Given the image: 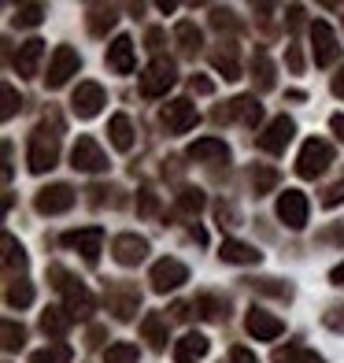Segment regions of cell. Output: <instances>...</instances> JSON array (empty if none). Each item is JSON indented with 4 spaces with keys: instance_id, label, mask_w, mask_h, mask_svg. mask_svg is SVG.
Listing matches in <instances>:
<instances>
[{
    "instance_id": "obj_1",
    "label": "cell",
    "mask_w": 344,
    "mask_h": 363,
    "mask_svg": "<svg viewBox=\"0 0 344 363\" xmlns=\"http://www.w3.org/2000/svg\"><path fill=\"white\" fill-rule=\"evenodd\" d=\"M56 156H59V134H48V123H41V130L30 141V171L34 174H45L56 167Z\"/></svg>"
},
{
    "instance_id": "obj_2",
    "label": "cell",
    "mask_w": 344,
    "mask_h": 363,
    "mask_svg": "<svg viewBox=\"0 0 344 363\" xmlns=\"http://www.w3.org/2000/svg\"><path fill=\"white\" fill-rule=\"evenodd\" d=\"M326 163H333V145H330V141H322V138L304 141L300 160H297L300 178H315V174H322V171H326Z\"/></svg>"
},
{
    "instance_id": "obj_3",
    "label": "cell",
    "mask_w": 344,
    "mask_h": 363,
    "mask_svg": "<svg viewBox=\"0 0 344 363\" xmlns=\"http://www.w3.org/2000/svg\"><path fill=\"white\" fill-rule=\"evenodd\" d=\"M174 86V63L171 60H152L149 71L141 74V96H163Z\"/></svg>"
},
{
    "instance_id": "obj_4",
    "label": "cell",
    "mask_w": 344,
    "mask_h": 363,
    "mask_svg": "<svg viewBox=\"0 0 344 363\" xmlns=\"http://www.w3.org/2000/svg\"><path fill=\"white\" fill-rule=\"evenodd\" d=\"M78 67H81L78 52H74L71 45H59L56 52H52V63H48V74H45V78H48V86L59 89V86H63V82H67L71 74H78Z\"/></svg>"
},
{
    "instance_id": "obj_5",
    "label": "cell",
    "mask_w": 344,
    "mask_h": 363,
    "mask_svg": "<svg viewBox=\"0 0 344 363\" xmlns=\"http://www.w3.org/2000/svg\"><path fill=\"white\" fill-rule=\"evenodd\" d=\"M292 134H297V123L289 119V115H277V119L267 126V134H259L256 138V145L263 148V152H285V145L292 141Z\"/></svg>"
},
{
    "instance_id": "obj_6",
    "label": "cell",
    "mask_w": 344,
    "mask_h": 363,
    "mask_svg": "<svg viewBox=\"0 0 344 363\" xmlns=\"http://www.w3.org/2000/svg\"><path fill=\"white\" fill-rule=\"evenodd\" d=\"M182 282H189V267L182 259H159L156 267H152V289L156 293H171L178 289Z\"/></svg>"
},
{
    "instance_id": "obj_7",
    "label": "cell",
    "mask_w": 344,
    "mask_h": 363,
    "mask_svg": "<svg viewBox=\"0 0 344 363\" xmlns=\"http://www.w3.org/2000/svg\"><path fill=\"white\" fill-rule=\"evenodd\" d=\"M71 167L74 171H104L108 167V156L101 152V145L93 138H78L71 148Z\"/></svg>"
},
{
    "instance_id": "obj_8",
    "label": "cell",
    "mask_w": 344,
    "mask_h": 363,
    "mask_svg": "<svg viewBox=\"0 0 344 363\" xmlns=\"http://www.w3.org/2000/svg\"><path fill=\"white\" fill-rule=\"evenodd\" d=\"M277 219H282L289 230H300L307 223V196L300 189H285L282 201H277Z\"/></svg>"
},
{
    "instance_id": "obj_9",
    "label": "cell",
    "mask_w": 344,
    "mask_h": 363,
    "mask_svg": "<svg viewBox=\"0 0 344 363\" xmlns=\"http://www.w3.org/2000/svg\"><path fill=\"white\" fill-rule=\"evenodd\" d=\"M71 108H74L78 119H93V115H101V108H104V89L96 86V82H81V86L74 89V96H71Z\"/></svg>"
},
{
    "instance_id": "obj_10",
    "label": "cell",
    "mask_w": 344,
    "mask_h": 363,
    "mask_svg": "<svg viewBox=\"0 0 344 363\" xmlns=\"http://www.w3.org/2000/svg\"><path fill=\"white\" fill-rule=\"evenodd\" d=\"M200 123V115H196V104L193 101H171L163 108V126L171 130V134H185Z\"/></svg>"
},
{
    "instance_id": "obj_11",
    "label": "cell",
    "mask_w": 344,
    "mask_h": 363,
    "mask_svg": "<svg viewBox=\"0 0 344 363\" xmlns=\"http://www.w3.org/2000/svg\"><path fill=\"white\" fill-rule=\"evenodd\" d=\"M63 245L67 249H78L89 263L101 256V245H104V230L101 226H89V230H71V234H63Z\"/></svg>"
},
{
    "instance_id": "obj_12",
    "label": "cell",
    "mask_w": 344,
    "mask_h": 363,
    "mask_svg": "<svg viewBox=\"0 0 344 363\" xmlns=\"http://www.w3.org/2000/svg\"><path fill=\"white\" fill-rule=\"evenodd\" d=\"M34 204H38L41 216H59V211H67L74 204V189L71 186H48V189L38 193Z\"/></svg>"
},
{
    "instance_id": "obj_13",
    "label": "cell",
    "mask_w": 344,
    "mask_h": 363,
    "mask_svg": "<svg viewBox=\"0 0 344 363\" xmlns=\"http://www.w3.org/2000/svg\"><path fill=\"white\" fill-rule=\"evenodd\" d=\"M311 41H315V63L319 67H326V63L337 60V34L330 30V23H315L311 26Z\"/></svg>"
},
{
    "instance_id": "obj_14",
    "label": "cell",
    "mask_w": 344,
    "mask_h": 363,
    "mask_svg": "<svg viewBox=\"0 0 344 363\" xmlns=\"http://www.w3.org/2000/svg\"><path fill=\"white\" fill-rule=\"evenodd\" d=\"M244 326H248V334H252L256 341H274V337L285 330V323L274 319V315H267L263 308H252V311H248V323H244Z\"/></svg>"
},
{
    "instance_id": "obj_15",
    "label": "cell",
    "mask_w": 344,
    "mask_h": 363,
    "mask_svg": "<svg viewBox=\"0 0 344 363\" xmlns=\"http://www.w3.org/2000/svg\"><path fill=\"white\" fill-rule=\"evenodd\" d=\"M115 259L122 263V267H134V263L144 259V252H149V241L137 238V234H122V238H115Z\"/></svg>"
},
{
    "instance_id": "obj_16",
    "label": "cell",
    "mask_w": 344,
    "mask_h": 363,
    "mask_svg": "<svg viewBox=\"0 0 344 363\" xmlns=\"http://www.w3.org/2000/svg\"><path fill=\"white\" fill-rule=\"evenodd\" d=\"M219 119H241L244 126H256L263 119V108H259L256 96H237V101H229L226 111H219Z\"/></svg>"
},
{
    "instance_id": "obj_17",
    "label": "cell",
    "mask_w": 344,
    "mask_h": 363,
    "mask_svg": "<svg viewBox=\"0 0 344 363\" xmlns=\"http://www.w3.org/2000/svg\"><path fill=\"white\" fill-rule=\"evenodd\" d=\"M108 67L119 71V74L134 71V41H130V38H115L108 45Z\"/></svg>"
},
{
    "instance_id": "obj_18",
    "label": "cell",
    "mask_w": 344,
    "mask_h": 363,
    "mask_svg": "<svg viewBox=\"0 0 344 363\" xmlns=\"http://www.w3.org/2000/svg\"><path fill=\"white\" fill-rule=\"evenodd\" d=\"M63 296H67V311H71V319H86V315H93V296H89V289L86 286H78L74 278L67 286H63Z\"/></svg>"
},
{
    "instance_id": "obj_19",
    "label": "cell",
    "mask_w": 344,
    "mask_h": 363,
    "mask_svg": "<svg viewBox=\"0 0 344 363\" xmlns=\"http://www.w3.org/2000/svg\"><path fill=\"white\" fill-rule=\"evenodd\" d=\"M189 160H196V163H204V160L226 163V160H229V148H226V141H219V138H200V141L189 145Z\"/></svg>"
},
{
    "instance_id": "obj_20",
    "label": "cell",
    "mask_w": 344,
    "mask_h": 363,
    "mask_svg": "<svg viewBox=\"0 0 344 363\" xmlns=\"http://www.w3.org/2000/svg\"><path fill=\"white\" fill-rule=\"evenodd\" d=\"M41 56H45V41H26V45H19V52H15V71H19L23 78H30V74H38V63H41Z\"/></svg>"
},
{
    "instance_id": "obj_21",
    "label": "cell",
    "mask_w": 344,
    "mask_h": 363,
    "mask_svg": "<svg viewBox=\"0 0 344 363\" xmlns=\"http://www.w3.org/2000/svg\"><path fill=\"white\" fill-rule=\"evenodd\" d=\"M207 356V337L204 334H185L182 341L174 345V359L178 363H196Z\"/></svg>"
},
{
    "instance_id": "obj_22",
    "label": "cell",
    "mask_w": 344,
    "mask_h": 363,
    "mask_svg": "<svg viewBox=\"0 0 344 363\" xmlns=\"http://www.w3.org/2000/svg\"><path fill=\"white\" fill-rule=\"evenodd\" d=\"M108 134H111V145L122 148V152H130V148H134V126H130L126 115H115V119L108 123Z\"/></svg>"
},
{
    "instance_id": "obj_23",
    "label": "cell",
    "mask_w": 344,
    "mask_h": 363,
    "mask_svg": "<svg viewBox=\"0 0 344 363\" xmlns=\"http://www.w3.org/2000/svg\"><path fill=\"white\" fill-rule=\"evenodd\" d=\"M67 326H71V311L67 308H48L41 315V330H45V334H52V337H63V334H67Z\"/></svg>"
},
{
    "instance_id": "obj_24",
    "label": "cell",
    "mask_w": 344,
    "mask_h": 363,
    "mask_svg": "<svg viewBox=\"0 0 344 363\" xmlns=\"http://www.w3.org/2000/svg\"><path fill=\"white\" fill-rule=\"evenodd\" d=\"M141 334H144V341H149L152 349H163V345H167V319L163 315H144Z\"/></svg>"
},
{
    "instance_id": "obj_25",
    "label": "cell",
    "mask_w": 344,
    "mask_h": 363,
    "mask_svg": "<svg viewBox=\"0 0 344 363\" xmlns=\"http://www.w3.org/2000/svg\"><path fill=\"white\" fill-rule=\"evenodd\" d=\"M226 263H259V252L252 249V245L244 241H222V252H219Z\"/></svg>"
},
{
    "instance_id": "obj_26",
    "label": "cell",
    "mask_w": 344,
    "mask_h": 363,
    "mask_svg": "<svg viewBox=\"0 0 344 363\" xmlns=\"http://www.w3.org/2000/svg\"><path fill=\"white\" fill-rule=\"evenodd\" d=\"M274 363H326L319 352L304 349V345H285V349L274 352Z\"/></svg>"
},
{
    "instance_id": "obj_27",
    "label": "cell",
    "mask_w": 344,
    "mask_h": 363,
    "mask_svg": "<svg viewBox=\"0 0 344 363\" xmlns=\"http://www.w3.org/2000/svg\"><path fill=\"white\" fill-rule=\"evenodd\" d=\"M137 304H141L137 289H126V293H111V311H115V315H119V319H134Z\"/></svg>"
},
{
    "instance_id": "obj_28",
    "label": "cell",
    "mask_w": 344,
    "mask_h": 363,
    "mask_svg": "<svg viewBox=\"0 0 344 363\" xmlns=\"http://www.w3.org/2000/svg\"><path fill=\"white\" fill-rule=\"evenodd\" d=\"M30 363H71V349L67 345H48V349L30 356Z\"/></svg>"
},
{
    "instance_id": "obj_29",
    "label": "cell",
    "mask_w": 344,
    "mask_h": 363,
    "mask_svg": "<svg viewBox=\"0 0 344 363\" xmlns=\"http://www.w3.org/2000/svg\"><path fill=\"white\" fill-rule=\"evenodd\" d=\"M174 38L182 41V52H196V48H200V30H196L193 23H178Z\"/></svg>"
},
{
    "instance_id": "obj_30",
    "label": "cell",
    "mask_w": 344,
    "mask_h": 363,
    "mask_svg": "<svg viewBox=\"0 0 344 363\" xmlns=\"http://www.w3.org/2000/svg\"><path fill=\"white\" fill-rule=\"evenodd\" d=\"M30 301H34V286L30 282H11L8 286V304L11 308H26Z\"/></svg>"
},
{
    "instance_id": "obj_31",
    "label": "cell",
    "mask_w": 344,
    "mask_h": 363,
    "mask_svg": "<svg viewBox=\"0 0 344 363\" xmlns=\"http://www.w3.org/2000/svg\"><path fill=\"white\" fill-rule=\"evenodd\" d=\"M104 363H137V349L126 345V341H119V345H111V349L104 352Z\"/></svg>"
},
{
    "instance_id": "obj_32",
    "label": "cell",
    "mask_w": 344,
    "mask_h": 363,
    "mask_svg": "<svg viewBox=\"0 0 344 363\" xmlns=\"http://www.w3.org/2000/svg\"><path fill=\"white\" fill-rule=\"evenodd\" d=\"M274 182H277V171H274V167H259V171H252V189H256V196L270 193V189H274Z\"/></svg>"
},
{
    "instance_id": "obj_33",
    "label": "cell",
    "mask_w": 344,
    "mask_h": 363,
    "mask_svg": "<svg viewBox=\"0 0 344 363\" xmlns=\"http://www.w3.org/2000/svg\"><path fill=\"white\" fill-rule=\"evenodd\" d=\"M4 263H8V267H26L23 245H15V238H11V234H4Z\"/></svg>"
},
{
    "instance_id": "obj_34",
    "label": "cell",
    "mask_w": 344,
    "mask_h": 363,
    "mask_svg": "<svg viewBox=\"0 0 344 363\" xmlns=\"http://www.w3.org/2000/svg\"><path fill=\"white\" fill-rule=\"evenodd\" d=\"M41 19H45V8L41 4H23L19 15H15V23H19V26H38Z\"/></svg>"
},
{
    "instance_id": "obj_35",
    "label": "cell",
    "mask_w": 344,
    "mask_h": 363,
    "mask_svg": "<svg viewBox=\"0 0 344 363\" xmlns=\"http://www.w3.org/2000/svg\"><path fill=\"white\" fill-rule=\"evenodd\" d=\"M104 26H115V8H96V15L89 19V30H93L96 38L104 34Z\"/></svg>"
},
{
    "instance_id": "obj_36",
    "label": "cell",
    "mask_w": 344,
    "mask_h": 363,
    "mask_svg": "<svg viewBox=\"0 0 344 363\" xmlns=\"http://www.w3.org/2000/svg\"><path fill=\"white\" fill-rule=\"evenodd\" d=\"M23 341H26V330H23V326H15V323L8 319V323H4V349H8V352H15Z\"/></svg>"
},
{
    "instance_id": "obj_37",
    "label": "cell",
    "mask_w": 344,
    "mask_h": 363,
    "mask_svg": "<svg viewBox=\"0 0 344 363\" xmlns=\"http://www.w3.org/2000/svg\"><path fill=\"white\" fill-rule=\"evenodd\" d=\"M215 67H219L226 78H241V67H237V56H234V52H215Z\"/></svg>"
},
{
    "instance_id": "obj_38",
    "label": "cell",
    "mask_w": 344,
    "mask_h": 363,
    "mask_svg": "<svg viewBox=\"0 0 344 363\" xmlns=\"http://www.w3.org/2000/svg\"><path fill=\"white\" fill-rule=\"evenodd\" d=\"M193 308L200 311L204 319H219V311H222V304L215 301V296H207V293H204V296H196V304H193Z\"/></svg>"
},
{
    "instance_id": "obj_39",
    "label": "cell",
    "mask_w": 344,
    "mask_h": 363,
    "mask_svg": "<svg viewBox=\"0 0 344 363\" xmlns=\"http://www.w3.org/2000/svg\"><path fill=\"white\" fill-rule=\"evenodd\" d=\"M178 208L182 211H200L204 208V193L200 189H185L182 196H178Z\"/></svg>"
},
{
    "instance_id": "obj_40",
    "label": "cell",
    "mask_w": 344,
    "mask_h": 363,
    "mask_svg": "<svg viewBox=\"0 0 344 363\" xmlns=\"http://www.w3.org/2000/svg\"><path fill=\"white\" fill-rule=\"evenodd\" d=\"M256 71H259V86L270 89L274 86V74H270V60L267 56H256Z\"/></svg>"
},
{
    "instance_id": "obj_41",
    "label": "cell",
    "mask_w": 344,
    "mask_h": 363,
    "mask_svg": "<svg viewBox=\"0 0 344 363\" xmlns=\"http://www.w3.org/2000/svg\"><path fill=\"white\" fill-rule=\"evenodd\" d=\"M340 201H344V178L333 182V186L326 189V196H322V204H326V208H333V204H340Z\"/></svg>"
},
{
    "instance_id": "obj_42",
    "label": "cell",
    "mask_w": 344,
    "mask_h": 363,
    "mask_svg": "<svg viewBox=\"0 0 344 363\" xmlns=\"http://www.w3.org/2000/svg\"><path fill=\"white\" fill-rule=\"evenodd\" d=\"M322 323L330 326V330H337V334H344V308H333V311H326V315H322Z\"/></svg>"
},
{
    "instance_id": "obj_43",
    "label": "cell",
    "mask_w": 344,
    "mask_h": 363,
    "mask_svg": "<svg viewBox=\"0 0 344 363\" xmlns=\"http://www.w3.org/2000/svg\"><path fill=\"white\" fill-rule=\"evenodd\" d=\"M189 86H193V93H204V96H207V93H215V82H211V78H196V74H193Z\"/></svg>"
},
{
    "instance_id": "obj_44",
    "label": "cell",
    "mask_w": 344,
    "mask_h": 363,
    "mask_svg": "<svg viewBox=\"0 0 344 363\" xmlns=\"http://www.w3.org/2000/svg\"><path fill=\"white\" fill-rule=\"evenodd\" d=\"M15 104H19V96H15L11 86H4V119H11V115H15Z\"/></svg>"
},
{
    "instance_id": "obj_45",
    "label": "cell",
    "mask_w": 344,
    "mask_h": 363,
    "mask_svg": "<svg viewBox=\"0 0 344 363\" xmlns=\"http://www.w3.org/2000/svg\"><path fill=\"white\" fill-rule=\"evenodd\" d=\"M156 211V196H152V189H141V216H152Z\"/></svg>"
},
{
    "instance_id": "obj_46",
    "label": "cell",
    "mask_w": 344,
    "mask_h": 363,
    "mask_svg": "<svg viewBox=\"0 0 344 363\" xmlns=\"http://www.w3.org/2000/svg\"><path fill=\"white\" fill-rule=\"evenodd\" d=\"M229 363H259L248 349H234V352H229Z\"/></svg>"
},
{
    "instance_id": "obj_47",
    "label": "cell",
    "mask_w": 344,
    "mask_h": 363,
    "mask_svg": "<svg viewBox=\"0 0 344 363\" xmlns=\"http://www.w3.org/2000/svg\"><path fill=\"white\" fill-rule=\"evenodd\" d=\"M289 67H292V71H300V67H304V56H300V48H297V45L289 48Z\"/></svg>"
},
{
    "instance_id": "obj_48",
    "label": "cell",
    "mask_w": 344,
    "mask_h": 363,
    "mask_svg": "<svg viewBox=\"0 0 344 363\" xmlns=\"http://www.w3.org/2000/svg\"><path fill=\"white\" fill-rule=\"evenodd\" d=\"M330 278H333V286H344V263H337V267H333V274H330Z\"/></svg>"
},
{
    "instance_id": "obj_49",
    "label": "cell",
    "mask_w": 344,
    "mask_h": 363,
    "mask_svg": "<svg viewBox=\"0 0 344 363\" xmlns=\"http://www.w3.org/2000/svg\"><path fill=\"white\" fill-rule=\"evenodd\" d=\"M333 130H337V138L344 141V115H333Z\"/></svg>"
},
{
    "instance_id": "obj_50",
    "label": "cell",
    "mask_w": 344,
    "mask_h": 363,
    "mask_svg": "<svg viewBox=\"0 0 344 363\" xmlns=\"http://www.w3.org/2000/svg\"><path fill=\"white\" fill-rule=\"evenodd\" d=\"M333 93H337V96H344V71L333 78Z\"/></svg>"
}]
</instances>
